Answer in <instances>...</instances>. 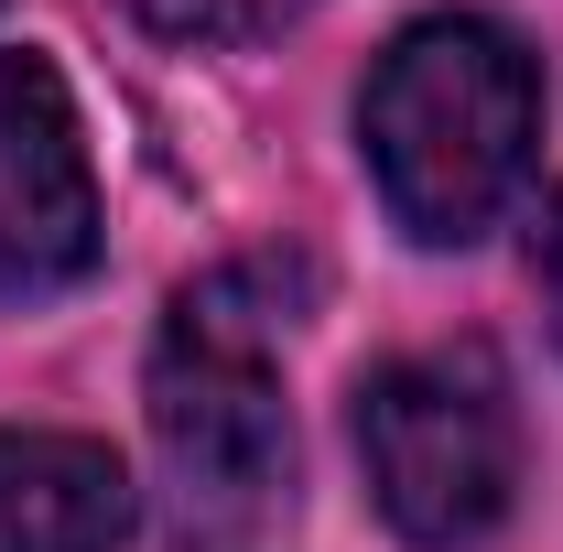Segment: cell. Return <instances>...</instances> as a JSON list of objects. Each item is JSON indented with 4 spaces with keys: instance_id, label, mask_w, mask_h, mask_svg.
<instances>
[{
    "instance_id": "2",
    "label": "cell",
    "mask_w": 563,
    "mask_h": 552,
    "mask_svg": "<svg viewBox=\"0 0 563 552\" xmlns=\"http://www.w3.org/2000/svg\"><path fill=\"white\" fill-rule=\"evenodd\" d=\"M357 466L379 520L422 552L488 542L520 498V412L477 346L390 357L357 379Z\"/></svg>"
},
{
    "instance_id": "4",
    "label": "cell",
    "mask_w": 563,
    "mask_h": 552,
    "mask_svg": "<svg viewBox=\"0 0 563 552\" xmlns=\"http://www.w3.org/2000/svg\"><path fill=\"white\" fill-rule=\"evenodd\" d=\"M87 272H98V185L66 76L44 55H0V292L33 303Z\"/></svg>"
},
{
    "instance_id": "6",
    "label": "cell",
    "mask_w": 563,
    "mask_h": 552,
    "mask_svg": "<svg viewBox=\"0 0 563 552\" xmlns=\"http://www.w3.org/2000/svg\"><path fill=\"white\" fill-rule=\"evenodd\" d=\"M531 281H542V314H553V346H563V196L531 228Z\"/></svg>"
},
{
    "instance_id": "1",
    "label": "cell",
    "mask_w": 563,
    "mask_h": 552,
    "mask_svg": "<svg viewBox=\"0 0 563 552\" xmlns=\"http://www.w3.org/2000/svg\"><path fill=\"white\" fill-rule=\"evenodd\" d=\"M357 141H368L390 217L433 250H466L531 174L542 76L520 55V33H498L477 11H433L379 55L368 98H357Z\"/></svg>"
},
{
    "instance_id": "3",
    "label": "cell",
    "mask_w": 563,
    "mask_h": 552,
    "mask_svg": "<svg viewBox=\"0 0 563 552\" xmlns=\"http://www.w3.org/2000/svg\"><path fill=\"white\" fill-rule=\"evenodd\" d=\"M152 444L207 509H261L292 477V412L272 379V325L250 314V281L217 272L174 303V325L152 346Z\"/></svg>"
},
{
    "instance_id": "5",
    "label": "cell",
    "mask_w": 563,
    "mask_h": 552,
    "mask_svg": "<svg viewBox=\"0 0 563 552\" xmlns=\"http://www.w3.org/2000/svg\"><path fill=\"white\" fill-rule=\"evenodd\" d=\"M131 466L87 433H0V552H120Z\"/></svg>"
},
{
    "instance_id": "7",
    "label": "cell",
    "mask_w": 563,
    "mask_h": 552,
    "mask_svg": "<svg viewBox=\"0 0 563 552\" xmlns=\"http://www.w3.org/2000/svg\"><path fill=\"white\" fill-rule=\"evenodd\" d=\"M163 22H207V33H239V22H261V11H292V0H152Z\"/></svg>"
}]
</instances>
